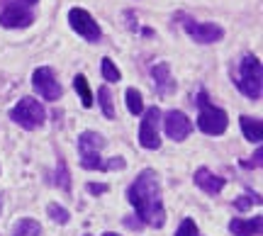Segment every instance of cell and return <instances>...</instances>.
<instances>
[{"mask_svg":"<svg viewBox=\"0 0 263 236\" xmlns=\"http://www.w3.org/2000/svg\"><path fill=\"white\" fill-rule=\"evenodd\" d=\"M42 234V229L34 219H20L17 224H15V231L12 236H39Z\"/></svg>","mask_w":263,"mask_h":236,"instance_id":"17","label":"cell"},{"mask_svg":"<svg viewBox=\"0 0 263 236\" xmlns=\"http://www.w3.org/2000/svg\"><path fill=\"white\" fill-rule=\"evenodd\" d=\"M68 22H71V27H73V32H78L83 39H88V42H98L100 39V27H98V22L93 19V15L88 12V10L83 8H73L71 12H68Z\"/></svg>","mask_w":263,"mask_h":236,"instance_id":"8","label":"cell"},{"mask_svg":"<svg viewBox=\"0 0 263 236\" xmlns=\"http://www.w3.org/2000/svg\"><path fill=\"white\" fill-rule=\"evenodd\" d=\"M195 185L205 190L207 195H217L219 190L224 188V178H219V175H215V173H210L207 168H200L195 173Z\"/></svg>","mask_w":263,"mask_h":236,"instance_id":"13","label":"cell"},{"mask_svg":"<svg viewBox=\"0 0 263 236\" xmlns=\"http://www.w3.org/2000/svg\"><path fill=\"white\" fill-rule=\"evenodd\" d=\"M258 202H261L258 195H241V198L234 200V207L239 209V212H246L249 207H254V205H258Z\"/></svg>","mask_w":263,"mask_h":236,"instance_id":"21","label":"cell"},{"mask_svg":"<svg viewBox=\"0 0 263 236\" xmlns=\"http://www.w3.org/2000/svg\"><path fill=\"white\" fill-rule=\"evenodd\" d=\"M98 100H100V107H103V114L105 117H110V120H112L115 117V107H112V97H110V90H107V88H100V90H98Z\"/></svg>","mask_w":263,"mask_h":236,"instance_id":"20","label":"cell"},{"mask_svg":"<svg viewBox=\"0 0 263 236\" xmlns=\"http://www.w3.org/2000/svg\"><path fill=\"white\" fill-rule=\"evenodd\" d=\"M10 120L20 124L22 129H37L39 124L47 120V110L44 105L34 100V97H22L12 110H10Z\"/></svg>","mask_w":263,"mask_h":236,"instance_id":"4","label":"cell"},{"mask_svg":"<svg viewBox=\"0 0 263 236\" xmlns=\"http://www.w3.org/2000/svg\"><path fill=\"white\" fill-rule=\"evenodd\" d=\"M124 97H127V110H129L132 114L144 112V97H141V93L137 90V88H129Z\"/></svg>","mask_w":263,"mask_h":236,"instance_id":"18","label":"cell"},{"mask_svg":"<svg viewBox=\"0 0 263 236\" xmlns=\"http://www.w3.org/2000/svg\"><path fill=\"white\" fill-rule=\"evenodd\" d=\"M88 192H90V195H103V192H107V185H103V183H100V185L90 183V185H88Z\"/></svg>","mask_w":263,"mask_h":236,"instance_id":"26","label":"cell"},{"mask_svg":"<svg viewBox=\"0 0 263 236\" xmlns=\"http://www.w3.org/2000/svg\"><path fill=\"white\" fill-rule=\"evenodd\" d=\"M185 32L197 44H215L224 37V29L215 22H185Z\"/></svg>","mask_w":263,"mask_h":236,"instance_id":"11","label":"cell"},{"mask_svg":"<svg viewBox=\"0 0 263 236\" xmlns=\"http://www.w3.org/2000/svg\"><path fill=\"white\" fill-rule=\"evenodd\" d=\"M159 122H161V110L159 107H149L144 112V120H141V127H139V144L144 149H149V151L161 146Z\"/></svg>","mask_w":263,"mask_h":236,"instance_id":"6","label":"cell"},{"mask_svg":"<svg viewBox=\"0 0 263 236\" xmlns=\"http://www.w3.org/2000/svg\"><path fill=\"white\" fill-rule=\"evenodd\" d=\"M263 217H254V219H232V224H229V229H232V234L234 236H256L261 234V222Z\"/></svg>","mask_w":263,"mask_h":236,"instance_id":"14","label":"cell"},{"mask_svg":"<svg viewBox=\"0 0 263 236\" xmlns=\"http://www.w3.org/2000/svg\"><path fill=\"white\" fill-rule=\"evenodd\" d=\"M127 200L129 205L137 209L139 219H144L146 224L161 229L166 222V209L161 202V185H159V175L151 168L141 170L137 180L129 185L127 190Z\"/></svg>","mask_w":263,"mask_h":236,"instance_id":"1","label":"cell"},{"mask_svg":"<svg viewBox=\"0 0 263 236\" xmlns=\"http://www.w3.org/2000/svg\"><path fill=\"white\" fill-rule=\"evenodd\" d=\"M100 68H103V78L107 81V83H117L120 78H122V73H120V68L112 64V58L105 56L103 61H100Z\"/></svg>","mask_w":263,"mask_h":236,"instance_id":"19","label":"cell"},{"mask_svg":"<svg viewBox=\"0 0 263 236\" xmlns=\"http://www.w3.org/2000/svg\"><path fill=\"white\" fill-rule=\"evenodd\" d=\"M197 105H200V117H197V127L202 129L210 136H217V134L227 132V124H229V117H227L224 110H219L215 105H210L205 93L197 95Z\"/></svg>","mask_w":263,"mask_h":236,"instance_id":"3","label":"cell"},{"mask_svg":"<svg viewBox=\"0 0 263 236\" xmlns=\"http://www.w3.org/2000/svg\"><path fill=\"white\" fill-rule=\"evenodd\" d=\"M73 88H76V93L81 95V103H83V107H93V93H90L88 81H85L83 73H78V76L73 78Z\"/></svg>","mask_w":263,"mask_h":236,"instance_id":"16","label":"cell"},{"mask_svg":"<svg viewBox=\"0 0 263 236\" xmlns=\"http://www.w3.org/2000/svg\"><path fill=\"white\" fill-rule=\"evenodd\" d=\"M151 76H154V85H156V90H159L161 95H168L171 90L176 88L173 78H171V66L168 64H163V61L151 68Z\"/></svg>","mask_w":263,"mask_h":236,"instance_id":"12","label":"cell"},{"mask_svg":"<svg viewBox=\"0 0 263 236\" xmlns=\"http://www.w3.org/2000/svg\"><path fill=\"white\" fill-rule=\"evenodd\" d=\"M236 88L249 97V100H258L263 93V71L261 61L254 54H246L239 64V78H236Z\"/></svg>","mask_w":263,"mask_h":236,"instance_id":"2","label":"cell"},{"mask_svg":"<svg viewBox=\"0 0 263 236\" xmlns=\"http://www.w3.org/2000/svg\"><path fill=\"white\" fill-rule=\"evenodd\" d=\"M105 146L103 136L95 132H83L78 136V153H81V163L88 170H103L105 161L100 159V149Z\"/></svg>","mask_w":263,"mask_h":236,"instance_id":"5","label":"cell"},{"mask_svg":"<svg viewBox=\"0 0 263 236\" xmlns=\"http://www.w3.org/2000/svg\"><path fill=\"white\" fill-rule=\"evenodd\" d=\"M8 3H15V5H25V8H27V5H34L37 0H8Z\"/></svg>","mask_w":263,"mask_h":236,"instance_id":"27","label":"cell"},{"mask_svg":"<svg viewBox=\"0 0 263 236\" xmlns=\"http://www.w3.org/2000/svg\"><path fill=\"white\" fill-rule=\"evenodd\" d=\"M34 22V15H32V10L25 8V5H15V3H10L5 8L0 10V25L8 29H17V27H29Z\"/></svg>","mask_w":263,"mask_h":236,"instance_id":"9","label":"cell"},{"mask_svg":"<svg viewBox=\"0 0 263 236\" xmlns=\"http://www.w3.org/2000/svg\"><path fill=\"white\" fill-rule=\"evenodd\" d=\"M163 129H166V134H168L173 142H183V139H188V134L193 132V122H190L180 110H171V112H166V117H163Z\"/></svg>","mask_w":263,"mask_h":236,"instance_id":"10","label":"cell"},{"mask_svg":"<svg viewBox=\"0 0 263 236\" xmlns=\"http://www.w3.org/2000/svg\"><path fill=\"white\" fill-rule=\"evenodd\" d=\"M32 85L44 100H59L61 97V83L57 81V73L54 68L49 66H39L34 73H32Z\"/></svg>","mask_w":263,"mask_h":236,"instance_id":"7","label":"cell"},{"mask_svg":"<svg viewBox=\"0 0 263 236\" xmlns=\"http://www.w3.org/2000/svg\"><path fill=\"white\" fill-rule=\"evenodd\" d=\"M261 159H263V151L261 149H256V156L251 161H244V163H241V166H244V168H261Z\"/></svg>","mask_w":263,"mask_h":236,"instance_id":"25","label":"cell"},{"mask_svg":"<svg viewBox=\"0 0 263 236\" xmlns=\"http://www.w3.org/2000/svg\"><path fill=\"white\" fill-rule=\"evenodd\" d=\"M47 212H49V217L54 219L57 224H66V222H68V212H66L64 207H59V205H49Z\"/></svg>","mask_w":263,"mask_h":236,"instance_id":"22","label":"cell"},{"mask_svg":"<svg viewBox=\"0 0 263 236\" xmlns=\"http://www.w3.org/2000/svg\"><path fill=\"white\" fill-rule=\"evenodd\" d=\"M176 236H197L195 222H193V219H183V222H180V227H178V231H176Z\"/></svg>","mask_w":263,"mask_h":236,"instance_id":"24","label":"cell"},{"mask_svg":"<svg viewBox=\"0 0 263 236\" xmlns=\"http://www.w3.org/2000/svg\"><path fill=\"white\" fill-rule=\"evenodd\" d=\"M103 236H117V234H112V231H105V234Z\"/></svg>","mask_w":263,"mask_h":236,"instance_id":"28","label":"cell"},{"mask_svg":"<svg viewBox=\"0 0 263 236\" xmlns=\"http://www.w3.org/2000/svg\"><path fill=\"white\" fill-rule=\"evenodd\" d=\"M239 124H241V132H244V136L249 139V142H261L263 139V124L261 120H254V117H241L239 120Z\"/></svg>","mask_w":263,"mask_h":236,"instance_id":"15","label":"cell"},{"mask_svg":"<svg viewBox=\"0 0 263 236\" xmlns=\"http://www.w3.org/2000/svg\"><path fill=\"white\" fill-rule=\"evenodd\" d=\"M57 183L64 190H71V180H68V170H66L64 161H59V166H57Z\"/></svg>","mask_w":263,"mask_h":236,"instance_id":"23","label":"cell"}]
</instances>
